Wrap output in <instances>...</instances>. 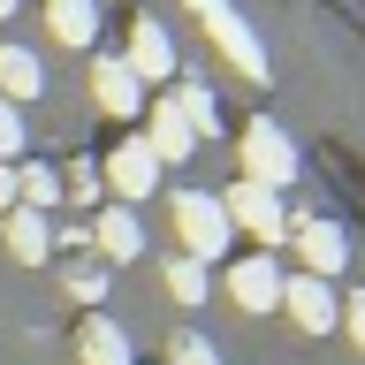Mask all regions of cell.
I'll return each instance as SVG.
<instances>
[{
	"instance_id": "e0dca14e",
	"label": "cell",
	"mask_w": 365,
	"mask_h": 365,
	"mask_svg": "<svg viewBox=\"0 0 365 365\" xmlns=\"http://www.w3.org/2000/svg\"><path fill=\"white\" fill-rule=\"evenodd\" d=\"M53 198H61V175H53V168H38V160H31V168H16V205L46 213Z\"/></svg>"
},
{
	"instance_id": "484cf974",
	"label": "cell",
	"mask_w": 365,
	"mask_h": 365,
	"mask_svg": "<svg viewBox=\"0 0 365 365\" xmlns=\"http://www.w3.org/2000/svg\"><path fill=\"white\" fill-rule=\"evenodd\" d=\"M0 16H16V0H0Z\"/></svg>"
},
{
	"instance_id": "52a82bcc",
	"label": "cell",
	"mask_w": 365,
	"mask_h": 365,
	"mask_svg": "<svg viewBox=\"0 0 365 365\" xmlns=\"http://www.w3.org/2000/svg\"><path fill=\"white\" fill-rule=\"evenodd\" d=\"M91 99L107 114H122V122L145 114V84H137V68L122 61V53H99V61H91Z\"/></svg>"
},
{
	"instance_id": "d6986e66",
	"label": "cell",
	"mask_w": 365,
	"mask_h": 365,
	"mask_svg": "<svg viewBox=\"0 0 365 365\" xmlns=\"http://www.w3.org/2000/svg\"><path fill=\"white\" fill-rule=\"evenodd\" d=\"M168 297H175V304H205V267L198 259H175V267H168Z\"/></svg>"
},
{
	"instance_id": "ba28073f",
	"label": "cell",
	"mask_w": 365,
	"mask_h": 365,
	"mask_svg": "<svg viewBox=\"0 0 365 365\" xmlns=\"http://www.w3.org/2000/svg\"><path fill=\"white\" fill-rule=\"evenodd\" d=\"M282 244H297L304 251V267L327 282V274H342V259H350V236H342L335 221H319V213H304V221H289V236Z\"/></svg>"
},
{
	"instance_id": "277c9868",
	"label": "cell",
	"mask_w": 365,
	"mask_h": 365,
	"mask_svg": "<svg viewBox=\"0 0 365 365\" xmlns=\"http://www.w3.org/2000/svg\"><path fill=\"white\" fill-rule=\"evenodd\" d=\"M221 213H228V228H244V236H259V251L289 236V213H282V198H274V190H259V182H228Z\"/></svg>"
},
{
	"instance_id": "9c48e42d",
	"label": "cell",
	"mask_w": 365,
	"mask_h": 365,
	"mask_svg": "<svg viewBox=\"0 0 365 365\" xmlns=\"http://www.w3.org/2000/svg\"><path fill=\"white\" fill-rule=\"evenodd\" d=\"M122 61L137 68V84H168V76H175V46H168V31H160L153 16H137V23H130V53H122Z\"/></svg>"
},
{
	"instance_id": "7402d4cb",
	"label": "cell",
	"mask_w": 365,
	"mask_h": 365,
	"mask_svg": "<svg viewBox=\"0 0 365 365\" xmlns=\"http://www.w3.org/2000/svg\"><path fill=\"white\" fill-rule=\"evenodd\" d=\"M23 153V122H16V107L0 99V160H16Z\"/></svg>"
},
{
	"instance_id": "5b68a950",
	"label": "cell",
	"mask_w": 365,
	"mask_h": 365,
	"mask_svg": "<svg viewBox=\"0 0 365 365\" xmlns=\"http://www.w3.org/2000/svg\"><path fill=\"white\" fill-rule=\"evenodd\" d=\"M99 182H107V190H114L122 205H137V198H145V190L160 182V160H153V145H145V137L114 145V153H107V168H99Z\"/></svg>"
},
{
	"instance_id": "ffe728a7",
	"label": "cell",
	"mask_w": 365,
	"mask_h": 365,
	"mask_svg": "<svg viewBox=\"0 0 365 365\" xmlns=\"http://www.w3.org/2000/svg\"><path fill=\"white\" fill-rule=\"evenodd\" d=\"M61 198L91 205V198H99V168H84V160H76V168H68V175H61Z\"/></svg>"
},
{
	"instance_id": "44dd1931",
	"label": "cell",
	"mask_w": 365,
	"mask_h": 365,
	"mask_svg": "<svg viewBox=\"0 0 365 365\" xmlns=\"http://www.w3.org/2000/svg\"><path fill=\"white\" fill-rule=\"evenodd\" d=\"M168 358H175V365H213V342H205V335H175Z\"/></svg>"
},
{
	"instance_id": "d4e9b609",
	"label": "cell",
	"mask_w": 365,
	"mask_h": 365,
	"mask_svg": "<svg viewBox=\"0 0 365 365\" xmlns=\"http://www.w3.org/2000/svg\"><path fill=\"white\" fill-rule=\"evenodd\" d=\"M8 205H16V168L0 160V213H8Z\"/></svg>"
},
{
	"instance_id": "603a6c76",
	"label": "cell",
	"mask_w": 365,
	"mask_h": 365,
	"mask_svg": "<svg viewBox=\"0 0 365 365\" xmlns=\"http://www.w3.org/2000/svg\"><path fill=\"white\" fill-rule=\"evenodd\" d=\"M68 289L84 297V304H99V297H107V274H99V267H76V274H68Z\"/></svg>"
},
{
	"instance_id": "6da1fadb",
	"label": "cell",
	"mask_w": 365,
	"mask_h": 365,
	"mask_svg": "<svg viewBox=\"0 0 365 365\" xmlns=\"http://www.w3.org/2000/svg\"><path fill=\"white\" fill-rule=\"evenodd\" d=\"M190 16L205 23V38L228 53V68L236 76H251V84H267V53H259V38H251V23L236 16V0H182Z\"/></svg>"
},
{
	"instance_id": "9a60e30c",
	"label": "cell",
	"mask_w": 365,
	"mask_h": 365,
	"mask_svg": "<svg viewBox=\"0 0 365 365\" xmlns=\"http://www.w3.org/2000/svg\"><path fill=\"white\" fill-rule=\"evenodd\" d=\"M8 251H16L23 267H38L46 251H53V228H46V213H31V205H8Z\"/></svg>"
},
{
	"instance_id": "2e32d148",
	"label": "cell",
	"mask_w": 365,
	"mask_h": 365,
	"mask_svg": "<svg viewBox=\"0 0 365 365\" xmlns=\"http://www.w3.org/2000/svg\"><path fill=\"white\" fill-rule=\"evenodd\" d=\"M38 84H46V68L23 53V46H0V99L16 107V99H38Z\"/></svg>"
},
{
	"instance_id": "8992f818",
	"label": "cell",
	"mask_w": 365,
	"mask_h": 365,
	"mask_svg": "<svg viewBox=\"0 0 365 365\" xmlns=\"http://www.w3.org/2000/svg\"><path fill=\"white\" fill-rule=\"evenodd\" d=\"M282 304H289V319L304 327V335H327V327L342 319V297L327 289L319 274H289V282H282Z\"/></svg>"
},
{
	"instance_id": "7a4b0ae2",
	"label": "cell",
	"mask_w": 365,
	"mask_h": 365,
	"mask_svg": "<svg viewBox=\"0 0 365 365\" xmlns=\"http://www.w3.org/2000/svg\"><path fill=\"white\" fill-rule=\"evenodd\" d=\"M244 182H259V190H289L297 182V145L282 122H244Z\"/></svg>"
},
{
	"instance_id": "cb8c5ba5",
	"label": "cell",
	"mask_w": 365,
	"mask_h": 365,
	"mask_svg": "<svg viewBox=\"0 0 365 365\" xmlns=\"http://www.w3.org/2000/svg\"><path fill=\"white\" fill-rule=\"evenodd\" d=\"M342 319H350V335H358V350H365V289L342 297Z\"/></svg>"
},
{
	"instance_id": "30bf717a",
	"label": "cell",
	"mask_w": 365,
	"mask_h": 365,
	"mask_svg": "<svg viewBox=\"0 0 365 365\" xmlns=\"http://www.w3.org/2000/svg\"><path fill=\"white\" fill-rule=\"evenodd\" d=\"M228 297H236L244 312H267V304H282V274H274V259H267V251L228 267Z\"/></svg>"
},
{
	"instance_id": "ac0fdd59",
	"label": "cell",
	"mask_w": 365,
	"mask_h": 365,
	"mask_svg": "<svg viewBox=\"0 0 365 365\" xmlns=\"http://www.w3.org/2000/svg\"><path fill=\"white\" fill-rule=\"evenodd\" d=\"M175 114L205 137V130H213V91H205V84H175Z\"/></svg>"
},
{
	"instance_id": "5bb4252c",
	"label": "cell",
	"mask_w": 365,
	"mask_h": 365,
	"mask_svg": "<svg viewBox=\"0 0 365 365\" xmlns=\"http://www.w3.org/2000/svg\"><path fill=\"white\" fill-rule=\"evenodd\" d=\"M46 23L61 46H91L99 38V0H46Z\"/></svg>"
},
{
	"instance_id": "4fadbf2b",
	"label": "cell",
	"mask_w": 365,
	"mask_h": 365,
	"mask_svg": "<svg viewBox=\"0 0 365 365\" xmlns=\"http://www.w3.org/2000/svg\"><path fill=\"white\" fill-rule=\"evenodd\" d=\"M145 122H153V130H145V145H153V160H160V168H175V160H190L198 130H190V122L175 114V99H160V107L145 114Z\"/></svg>"
},
{
	"instance_id": "8fae6325",
	"label": "cell",
	"mask_w": 365,
	"mask_h": 365,
	"mask_svg": "<svg viewBox=\"0 0 365 365\" xmlns=\"http://www.w3.org/2000/svg\"><path fill=\"white\" fill-rule=\"evenodd\" d=\"M76 358L84 365H137V350H130V335H122V319L91 312L84 327H76Z\"/></svg>"
},
{
	"instance_id": "7c38bea8",
	"label": "cell",
	"mask_w": 365,
	"mask_h": 365,
	"mask_svg": "<svg viewBox=\"0 0 365 365\" xmlns=\"http://www.w3.org/2000/svg\"><path fill=\"white\" fill-rule=\"evenodd\" d=\"M91 244L107 251V267H130L137 251H145V228H137V213H130V205H107V213L91 221Z\"/></svg>"
},
{
	"instance_id": "3957f363",
	"label": "cell",
	"mask_w": 365,
	"mask_h": 365,
	"mask_svg": "<svg viewBox=\"0 0 365 365\" xmlns=\"http://www.w3.org/2000/svg\"><path fill=\"white\" fill-rule=\"evenodd\" d=\"M175 228H182V244H190V259H221L228 244H236V228H228V213H221V198H205V190H182L175 198Z\"/></svg>"
}]
</instances>
